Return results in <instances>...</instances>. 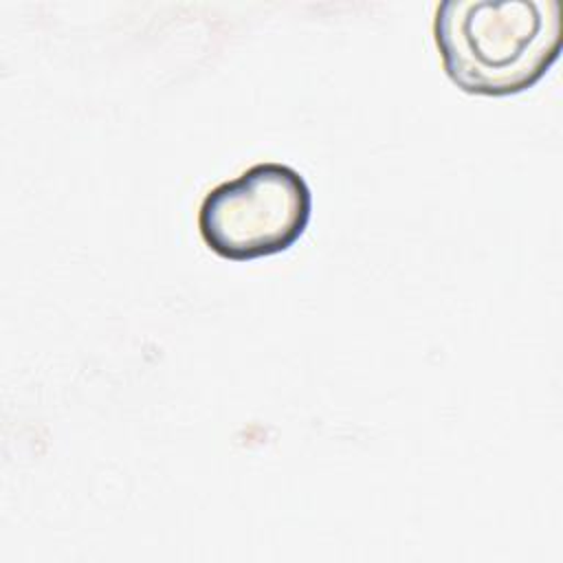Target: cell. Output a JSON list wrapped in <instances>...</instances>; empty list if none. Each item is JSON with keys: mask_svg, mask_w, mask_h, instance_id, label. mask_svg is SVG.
Here are the masks:
<instances>
[{"mask_svg": "<svg viewBox=\"0 0 563 563\" xmlns=\"http://www.w3.org/2000/svg\"><path fill=\"white\" fill-rule=\"evenodd\" d=\"M433 40L446 77L468 95L532 88L561 55L556 0H444Z\"/></svg>", "mask_w": 563, "mask_h": 563, "instance_id": "obj_1", "label": "cell"}, {"mask_svg": "<svg viewBox=\"0 0 563 563\" xmlns=\"http://www.w3.org/2000/svg\"><path fill=\"white\" fill-rule=\"evenodd\" d=\"M312 194L284 163H257L216 185L200 202L198 229L218 257L249 262L288 251L306 231Z\"/></svg>", "mask_w": 563, "mask_h": 563, "instance_id": "obj_2", "label": "cell"}]
</instances>
